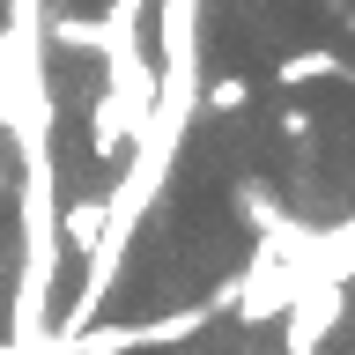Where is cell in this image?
<instances>
[{
  "mask_svg": "<svg viewBox=\"0 0 355 355\" xmlns=\"http://www.w3.org/2000/svg\"><path fill=\"white\" fill-rule=\"evenodd\" d=\"M104 230H111V200H74V207L60 215L67 252H96V244H104Z\"/></svg>",
  "mask_w": 355,
  "mask_h": 355,
  "instance_id": "6da1fadb",
  "label": "cell"
},
{
  "mask_svg": "<svg viewBox=\"0 0 355 355\" xmlns=\"http://www.w3.org/2000/svg\"><path fill=\"white\" fill-rule=\"evenodd\" d=\"M274 74H282L288 89H296V82H355V67H348V60H333V52H288Z\"/></svg>",
  "mask_w": 355,
  "mask_h": 355,
  "instance_id": "7a4b0ae2",
  "label": "cell"
},
{
  "mask_svg": "<svg viewBox=\"0 0 355 355\" xmlns=\"http://www.w3.org/2000/svg\"><path fill=\"white\" fill-rule=\"evenodd\" d=\"M52 44H67V52H89V44H104V22H82V15H52Z\"/></svg>",
  "mask_w": 355,
  "mask_h": 355,
  "instance_id": "3957f363",
  "label": "cell"
},
{
  "mask_svg": "<svg viewBox=\"0 0 355 355\" xmlns=\"http://www.w3.org/2000/svg\"><path fill=\"white\" fill-rule=\"evenodd\" d=\"M252 104V82H244V74H222L215 89H207V111H215V119H230V111H244Z\"/></svg>",
  "mask_w": 355,
  "mask_h": 355,
  "instance_id": "277c9868",
  "label": "cell"
},
{
  "mask_svg": "<svg viewBox=\"0 0 355 355\" xmlns=\"http://www.w3.org/2000/svg\"><path fill=\"white\" fill-rule=\"evenodd\" d=\"M282 133L288 141H311V111H282Z\"/></svg>",
  "mask_w": 355,
  "mask_h": 355,
  "instance_id": "5b68a950",
  "label": "cell"
},
{
  "mask_svg": "<svg viewBox=\"0 0 355 355\" xmlns=\"http://www.w3.org/2000/svg\"><path fill=\"white\" fill-rule=\"evenodd\" d=\"M104 355H133V348H119V340H104Z\"/></svg>",
  "mask_w": 355,
  "mask_h": 355,
  "instance_id": "8992f818",
  "label": "cell"
},
{
  "mask_svg": "<svg viewBox=\"0 0 355 355\" xmlns=\"http://www.w3.org/2000/svg\"><path fill=\"white\" fill-rule=\"evenodd\" d=\"M8 185H15V178H8V163H0V193H8Z\"/></svg>",
  "mask_w": 355,
  "mask_h": 355,
  "instance_id": "52a82bcc",
  "label": "cell"
}]
</instances>
